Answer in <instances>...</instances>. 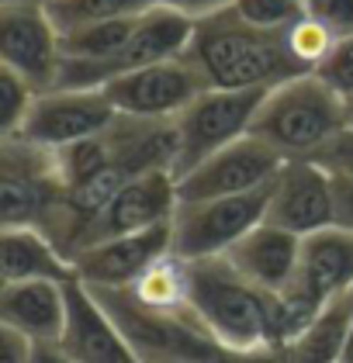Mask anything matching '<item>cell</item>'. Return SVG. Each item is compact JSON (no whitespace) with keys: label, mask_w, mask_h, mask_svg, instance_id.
<instances>
[{"label":"cell","mask_w":353,"mask_h":363,"mask_svg":"<svg viewBox=\"0 0 353 363\" xmlns=\"http://www.w3.org/2000/svg\"><path fill=\"white\" fill-rule=\"evenodd\" d=\"M267 222L295 235H312L332 225V177L315 160H284L271 180Z\"/></svg>","instance_id":"obj_13"},{"label":"cell","mask_w":353,"mask_h":363,"mask_svg":"<svg viewBox=\"0 0 353 363\" xmlns=\"http://www.w3.org/2000/svg\"><path fill=\"white\" fill-rule=\"evenodd\" d=\"M0 274L4 280H77V267L49 232L35 225H4L0 232Z\"/></svg>","instance_id":"obj_19"},{"label":"cell","mask_w":353,"mask_h":363,"mask_svg":"<svg viewBox=\"0 0 353 363\" xmlns=\"http://www.w3.org/2000/svg\"><path fill=\"white\" fill-rule=\"evenodd\" d=\"M0 325L21 333L28 342H59L66 325V284L59 280H4Z\"/></svg>","instance_id":"obj_16"},{"label":"cell","mask_w":353,"mask_h":363,"mask_svg":"<svg viewBox=\"0 0 353 363\" xmlns=\"http://www.w3.org/2000/svg\"><path fill=\"white\" fill-rule=\"evenodd\" d=\"M347 125V101L315 73H298L264 94L249 135L264 139L284 160H312Z\"/></svg>","instance_id":"obj_3"},{"label":"cell","mask_w":353,"mask_h":363,"mask_svg":"<svg viewBox=\"0 0 353 363\" xmlns=\"http://www.w3.org/2000/svg\"><path fill=\"white\" fill-rule=\"evenodd\" d=\"M156 4L173 7V11L188 14V18H194V21H201V18H212V14H218V11L232 7V0H156Z\"/></svg>","instance_id":"obj_31"},{"label":"cell","mask_w":353,"mask_h":363,"mask_svg":"<svg viewBox=\"0 0 353 363\" xmlns=\"http://www.w3.org/2000/svg\"><path fill=\"white\" fill-rule=\"evenodd\" d=\"M156 0H55L45 4L49 18L55 21L59 35L80 25H94V21H114V18H136L142 11H149Z\"/></svg>","instance_id":"obj_22"},{"label":"cell","mask_w":353,"mask_h":363,"mask_svg":"<svg viewBox=\"0 0 353 363\" xmlns=\"http://www.w3.org/2000/svg\"><path fill=\"white\" fill-rule=\"evenodd\" d=\"M332 225L353 235V177H332Z\"/></svg>","instance_id":"obj_29"},{"label":"cell","mask_w":353,"mask_h":363,"mask_svg":"<svg viewBox=\"0 0 353 363\" xmlns=\"http://www.w3.org/2000/svg\"><path fill=\"white\" fill-rule=\"evenodd\" d=\"M267 90H215L197 94L184 111L173 118L177 125V167L173 173H188L212 152L249 135L256 108Z\"/></svg>","instance_id":"obj_5"},{"label":"cell","mask_w":353,"mask_h":363,"mask_svg":"<svg viewBox=\"0 0 353 363\" xmlns=\"http://www.w3.org/2000/svg\"><path fill=\"white\" fill-rule=\"evenodd\" d=\"M125 291L146 308L184 311L190 305V259H184V256H177L170 250Z\"/></svg>","instance_id":"obj_21"},{"label":"cell","mask_w":353,"mask_h":363,"mask_svg":"<svg viewBox=\"0 0 353 363\" xmlns=\"http://www.w3.org/2000/svg\"><path fill=\"white\" fill-rule=\"evenodd\" d=\"M232 11L264 31H288L305 18V0H232Z\"/></svg>","instance_id":"obj_25"},{"label":"cell","mask_w":353,"mask_h":363,"mask_svg":"<svg viewBox=\"0 0 353 363\" xmlns=\"http://www.w3.org/2000/svg\"><path fill=\"white\" fill-rule=\"evenodd\" d=\"M38 4H55V0H38Z\"/></svg>","instance_id":"obj_35"},{"label":"cell","mask_w":353,"mask_h":363,"mask_svg":"<svg viewBox=\"0 0 353 363\" xmlns=\"http://www.w3.org/2000/svg\"><path fill=\"white\" fill-rule=\"evenodd\" d=\"M353 333V287L329 298L288 346L277 350V363H343Z\"/></svg>","instance_id":"obj_20"},{"label":"cell","mask_w":353,"mask_h":363,"mask_svg":"<svg viewBox=\"0 0 353 363\" xmlns=\"http://www.w3.org/2000/svg\"><path fill=\"white\" fill-rule=\"evenodd\" d=\"M305 14L322 21L336 38L353 35V0H305Z\"/></svg>","instance_id":"obj_27"},{"label":"cell","mask_w":353,"mask_h":363,"mask_svg":"<svg viewBox=\"0 0 353 363\" xmlns=\"http://www.w3.org/2000/svg\"><path fill=\"white\" fill-rule=\"evenodd\" d=\"M0 66L21 73L38 94L59 84L63 35L49 18L45 4H0Z\"/></svg>","instance_id":"obj_9"},{"label":"cell","mask_w":353,"mask_h":363,"mask_svg":"<svg viewBox=\"0 0 353 363\" xmlns=\"http://www.w3.org/2000/svg\"><path fill=\"white\" fill-rule=\"evenodd\" d=\"M188 59L215 90H271L305 73L284 45V31H264L232 7L194 25Z\"/></svg>","instance_id":"obj_2"},{"label":"cell","mask_w":353,"mask_h":363,"mask_svg":"<svg viewBox=\"0 0 353 363\" xmlns=\"http://www.w3.org/2000/svg\"><path fill=\"white\" fill-rule=\"evenodd\" d=\"M315 77H319L326 86H332L343 101L353 97V35L336 38L332 52L322 59V66L315 69Z\"/></svg>","instance_id":"obj_26"},{"label":"cell","mask_w":353,"mask_h":363,"mask_svg":"<svg viewBox=\"0 0 353 363\" xmlns=\"http://www.w3.org/2000/svg\"><path fill=\"white\" fill-rule=\"evenodd\" d=\"M31 353H35V342L0 325V363H31Z\"/></svg>","instance_id":"obj_30"},{"label":"cell","mask_w":353,"mask_h":363,"mask_svg":"<svg viewBox=\"0 0 353 363\" xmlns=\"http://www.w3.org/2000/svg\"><path fill=\"white\" fill-rule=\"evenodd\" d=\"M170 250H173V222L90 242L73 256V267L77 277L90 287H132Z\"/></svg>","instance_id":"obj_14"},{"label":"cell","mask_w":353,"mask_h":363,"mask_svg":"<svg viewBox=\"0 0 353 363\" xmlns=\"http://www.w3.org/2000/svg\"><path fill=\"white\" fill-rule=\"evenodd\" d=\"M229 263L267 294L288 291L301 270V235L264 222L225 252Z\"/></svg>","instance_id":"obj_15"},{"label":"cell","mask_w":353,"mask_h":363,"mask_svg":"<svg viewBox=\"0 0 353 363\" xmlns=\"http://www.w3.org/2000/svg\"><path fill=\"white\" fill-rule=\"evenodd\" d=\"M312 160L326 169V173H332V177H353V128L350 125L332 142H326Z\"/></svg>","instance_id":"obj_28"},{"label":"cell","mask_w":353,"mask_h":363,"mask_svg":"<svg viewBox=\"0 0 353 363\" xmlns=\"http://www.w3.org/2000/svg\"><path fill=\"white\" fill-rule=\"evenodd\" d=\"M0 4H21V0H0Z\"/></svg>","instance_id":"obj_34"},{"label":"cell","mask_w":353,"mask_h":363,"mask_svg":"<svg viewBox=\"0 0 353 363\" xmlns=\"http://www.w3.org/2000/svg\"><path fill=\"white\" fill-rule=\"evenodd\" d=\"M284 45H288V52L291 59L298 62L305 73H315L319 66H322V59L332 52V45H336V35L322 25V21H315V18H298L291 28L284 31Z\"/></svg>","instance_id":"obj_23"},{"label":"cell","mask_w":353,"mask_h":363,"mask_svg":"<svg viewBox=\"0 0 353 363\" xmlns=\"http://www.w3.org/2000/svg\"><path fill=\"white\" fill-rule=\"evenodd\" d=\"M194 18L153 4L149 11H142L136 18V28L129 35L125 49L118 52V59L111 62V80L118 73H129L139 66H153V62H166V59H180L188 56V45L194 38Z\"/></svg>","instance_id":"obj_18"},{"label":"cell","mask_w":353,"mask_h":363,"mask_svg":"<svg viewBox=\"0 0 353 363\" xmlns=\"http://www.w3.org/2000/svg\"><path fill=\"white\" fill-rule=\"evenodd\" d=\"M281 167H284V156L277 149H271L256 135H246V139L212 152L188 173H180L177 197H180V204H197V201H215V197L249 194V191L267 187Z\"/></svg>","instance_id":"obj_8"},{"label":"cell","mask_w":353,"mask_h":363,"mask_svg":"<svg viewBox=\"0 0 353 363\" xmlns=\"http://www.w3.org/2000/svg\"><path fill=\"white\" fill-rule=\"evenodd\" d=\"M31 363H73L55 342H42V346H35V353H31Z\"/></svg>","instance_id":"obj_32"},{"label":"cell","mask_w":353,"mask_h":363,"mask_svg":"<svg viewBox=\"0 0 353 363\" xmlns=\"http://www.w3.org/2000/svg\"><path fill=\"white\" fill-rule=\"evenodd\" d=\"M267 201H271V184L249 194L180 204L173 215V252L190 263L225 256L256 225L267 222Z\"/></svg>","instance_id":"obj_6"},{"label":"cell","mask_w":353,"mask_h":363,"mask_svg":"<svg viewBox=\"0 0 353 363\" xmlns=\"http://www.w3.org/2000/svg\"><path fill=\"white\" fill-rule=\"evenodd\" d=\"M118 121V111L104 90H73V86H53L35 97L18 139L42 145V149H66L73 142L104 135ZM14 139V135H11Z\"/></svg>","instance_id":"obj_10"},{"label":"cell","mask_w":353,"mask_h":363,"mask_svg":"<svg viewBox=\"0 0 353 363\" xmlns=\"http://www.w3.org/2000/svg\"><path fill=\"white\" fill-rule=\"evenodd\" d=\"M114 104V111L125 118H149V121H173L208 84L197 73L188 56L139 66L129 73H118L114 80L101 86Z\"/></svg>","instance_id":"obj_7"},{"label":"cell","mask_w":353,"mask_h":363,"mask_svg":"<svg viewBox=\"0 0 353 363\" xmlns=\"http://www.w3.org/2000/svg\"><path fill=\"white\" fill-rule=\"evenodd\" d=\"M295 287L308 301L326 305L329 298L353 287V235L329 225L301 239V270Z\"/></svg>","instance_id":"obj_17"},{"label":"cell","mask_w":353,"mask_h":363,"mask_svg":"<svg viewBox=\"0 0 353 363\" xmlns=\"http://www.w3.org/2000/svg\"><path fill=\"white\" fill-rule=\"evenodd\" d=\"M177 208H180L177 173H173V169H149V173H142L136 180H129V184L101 208V215L83 228L77 252H80L83 246H90V242H101V239L129 235V232H146V228L173 222ZM77 252H73V256H77Z\"/></svg>","instance_id":"obj_11"},{"label":"cell","mask_w":353,"mask_h":363,"mask_svg":"<svg viewBox=\"0 0 353 363\" xmlns=\"http://www.w3.org/2000/svg\"><path fill=\"white\" fill-rule=\"evenodd\" d=\"M347 121H350V128H353V97H347Z\"/></svg>","instance_id":"obj_33"},{"label":"cell","mask_w":353,"mask_h":363,"mask_svg":"<svg viewBox=\"0 0 353 363\" xmlns=\"http://www.w3.org/2000/svg\"><path fill=\"white\" fill-rule=\"evenodd\" d=\"M55 346L73 363H142L118 318L80 277L66 284V325Z\"/></svg>","instance_id":"obj_12"},{"label":"cell","mask_w":353,"mask_h":363,"mask_svg":"<svg viewBox=\"0 0 353 363\" xmlns=\"http://www.w3.org/2000/svg\"><path fill=\"white\" fill-rule=\"evenodd\" d=\"M188 308L236 357H273L281 350L277 298L249 284L229 256L190 263Z\"/></svg>","instance_id":"obj_1"},{"label":"cell","mask_w":353,"mask_h":363,"mask_svg":"<svg viewBox=\"0 0 353 363\" xmlns=\"http://www.w3.org/2000/svg\"><path fill=\"white\" fill-rule=\"evenodd\" d=\"M0 222L35 225L59 239L66 215V187L55 169V152L25 139H0Z\"/></svg>","instance_id":"obj_4"},{"label":"cell","mask_w":353,"mask_h":363,"mask_svg":"<svg viewBox=\"0 0 353 363\" xmlns=\"http://www.w3.org/2000/svg\"><path fill=\"white\" fill-rule=\"evenodd\" d=\"M35 97H38V90L28 84L21 73L0 66V139H11V135L21 132Z\"/></svg>","instance_id":"obj_24"}]
</instances>
